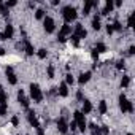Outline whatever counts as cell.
<instances>
[{
	"label": "cell",
	"instance_id": "1",
	"mask_svg": "<svg viewBox=\"0 0 135 135\" xmlns=\"http://www.w3.org/2000/svg\"><path fill=\"white\" fill-rule=\"evenodd\" d=\"M62 16H64V19L67 21V22H70V21H73V19H76V10L73 6H64L62 8Z\"/></svg>",
	"mask_w": 135,
	"mask_h": 135
},
{
	"label": "cell",
	"instance_id": "2",
	"mask_svg": "<svg viewBox=\"0 0 135 135\" xmlns=\"http://www.w3.org/2000/svg\"><path fill=\"white\" fill-rule=\"evenodd\" d=\"M119 106H121L122 113H124V111L132 113V111H133V105H132V102H130V100H127L124 94H121V95H119Z\"/></svg>",
	"mask_w": 135,
	"mask_h": 135
},
{
	"label": "cell",
	"instance_id": "3",
	"mask_svg": "<svg viewBox=\"0 0 135 135\" xmlns=\"http://www.w3.org/2000/svg\"><path fill=\"white\" fill-rule=\"evenodd\" d=\"M30 95L33 98V102H41L43 100V94H41V89L38 87V84H30Z\"/></svg>",
	"mask_w": 135,
	"mask_h": 135
},
{
	"label": "cell",
	"instance_id": "4",
	"mask_svg": "<svg viewBox=\"0 0 135 135\" xmlns=\"http://www.w3.org/2000/svg\"><path fill=\"white\" fill-rule=\"evenodd\" d=\"M75 122H76L78 129L81 132L86 130V119H84V114L81 113V111H75Z\"/></svg>",
	"mask_w": 135,
	"mask_h": 135
},
{
	"label": "cell",
	"instance_id": "5",
	"mask_svg": "<svg viewBox=\"0 0 135 135\" xmlns=\"http://www.w3.org/2000/svg\"><path fill=\"white\" fill-rule=\"evenodd\" d=\"M43 25H44V30H46L48 33H51L52 30H54V19L52 17H49V16H46L43 19Z\"/></svg>",
	"mask_w": 135,
	"mask_h": 135
},
{
	"label": "cell",
	"instance_id": "6",
	"mask_svg": "<svg viewBox=\"0 0 135 135\" xmlns=\"http://www.w3.org/2000/svg\"><path fill=\"white\" fill-rule=\"evenodd\" d=\"M6 110H8V106H6V94L5 92H0V114H6Z\"/></svg>",
	"mask_w": 135,
	"mask_h": 135
},
{
	"label": "cell",
	"instance_id": "7",
	"mask_svg": "<svg viewBox=\"0 0 135 135\" xmlns=\"http://www.w3.org/2000/svg\"><path fill=\"white\" fill-rule=\"evenodd\" d=\"M73 35H76L78 38H84L86 35H87V32H86V29H84L81 24H76V25H75V33H73Z\"/></svg>",
	"mask_w": 135,
	"mask_h": 135
},
{
	"label": "cell",
	"instance_id": "8",
	"mask_svg": "<svg viewBox=\"0 0 135 135\" xmlns=\"http://www.w3.org/2000/svg\"><path fill=\"white\" fill-rule=\"evenodd\" d=\"M6 79H8V83H10V84H16V83H17V78H16V75L13 73V68H11V67L6 68Z\"/></svg>",
	"mask_w": 135,
	"mask_h": 135
},
{
	"label": "cell",
	"instance_id": "9",
	"mask_svg": "<svg viewBox=\"0 0 135 135\" xmlns=\"http://www.w3.org/2000/svg\"><path fill=\"white\" fill-rule=\"evenodd\" d=\"M57 129H59L60 133H67V130H68V124H67V121H65L64 118H60V119L57 121Z\"/></svg>",
	"mask_w": 135,
	"mask_h": 135
},
{
	"label": "cell",
	"instance_id": "10",
	"mask_svg": "<svg viewBox=\"0 0 135 135\" xmlns=\"http://www.w3.org/2000/svg\"><path fill=\"white\" fill-rule=\"evenodd\" d=\"M17 100H19V103H21L24 108L29 106V98L24 95V91H19V92H17Z\"/></svg>",
	"mask_w": 135,
	"mask_h": 135
},
{
	"label": "cell",
	"instance_id": "11",
	"mask_svg": "<svg viewBox=\"0 0 135 135\" xmlns=\"http://www.w3.org/2000/svg\"><path fill=\"white\" fill-rule=\"evenodd\" d=\"M29 122L33 125L35 129H38V127H40V122H38V119H37V116H35L33 111H29Z\"/></svg>",
	"mask_w": 135,
	"mask_h": 135
},
{
	"label": "cell",
	"instance_id": "12",
	"mask_svg": "<svg viewBox=\"0 0 135 135\" xmlns=\"http://www.w3.org/2000/svg\"><path fill=\"white\" fill-rule=\"evenodd\" d=\"M13 33H14V29H13V25L8 24L5 27V33H3V40H8V38H13Z\"/></svg>",
	"mask_w": 135,
	"mask_h": 135
},
{
	"label": "cell",
	"instance_id": "13",
	"mask_svg": "<svg viewBox=\"0 0 135 135\" xmlns=\"http://www.w3.org/2000/svg\"><path fill=\"white\" fill-rule=\"evenodd\" d=\"M24 49H25V52L29 54V56H32V54L35 52V49H33V46H32V43L27 40V38L24 40Z\"/></svg>",
	"mask_w": 135,
	"mask_h": 135
},
{
	"label": "cell",
	"instance_id": "14",
	"mask_svg": "<svg viewBox=\"0 0 135 135\" xmlns=\"http://www.w3.org/2000/svg\"><path fill=\"white\" fill-rule=\"evenodd\" d=\"M92 111V103L89 102V100H83V114H87V113H91Z\"/></svg>",
	"mask_w": 135,
	"mask_h": 135
},
{
	"label": "cell",
	"instance_id": "15",
	"mask_svg": "<svg viewBox=\"0 0 135 135\" xmlns=\"http://www.w3.org/2000/svg\"><path fill=\"white\" fill-rule=\"evenodd\" d=\"M92 6H95V3L92 2V0H87V2L84 3V6H83V13L84 14H89V11L92 10Z\"/></svg>",
	"mask_w": 135,
	"mask_h": 135
},
{
	"label": "cell",
	"instance_id": "16",
	"mask_svg": "<svg viewBox=\"0 0 135 135\" xmlns=\"http://www.w3.org/2000/svg\"><path fill=\"white\" fill-rule=\"evenodd\" d=\"M59 95H60V97H67V95H68V87H67L65 83L60 84V87H59Z\"/></svg>",
	"mask_w": 135,
	"mask_h": 135
},
{
	"label": "cell",
	"instance_id": "17",
	"mask_svg": "<svg viewBox=\"0 0 135 135\" xmlns=\"http://www.w3.org/2000/svg\"><path fill=\"white\" fill-rule=\"evenodd\" d=\"M71 33V27L68 25V24H64L62 25V29H60V33L59 35H64V37H67V35H70Z\"/></svg>",
	"mask_w": 135,
	"mask_h": 135
},
{
	"label": "cell",
	"instance_id": "18",
	"mask_svg": "<svg viewBox=\"0 0 135 135\" xmlns=\"http://www.w3.org/2000/svg\"><path fill=\"white\" fill-rule=\"evenodd\" d=\"M89 79H91V73H89V71H86V73H83V75L79 76L78 81H79V84H86Z\"/></svg>",
	"mask_w": 135,
	"mask_h": 135
},
{
	"label": "cell",
	"instance_id": "19",
	"mask_svg": "<svg viewBox=\"0 0 135 135\" xmlns=\"http://www.w3.org/2000/svg\"><path fill=\"white\" fill-rule=\"evenodd\" d=\"M111 8H113V2H111V0H108L105 8L102 10V14H108V11H111Z\"/></svg>",
	"mask_w": 135,
	"mask_h": 135
},
{
	"label": "cell",
	"instance_id": "20",
	"mask_svg": "<svg viewBox=\"0 0 135 135\" xmlns=\"http://www.w3.org/2000/svg\"><path fill=\"white\" fill-rule=\"evenodd\" d=\"M94 51H95L97 54H98V52H105V51H106V46H105L103 43H97V44H95V49H94Z\"/></svg>",
	"mask_w": 135,
	"mask_h": 135
},
{
	"label": "cell",
	"instance_id": "21",
	"mask_svg": "<svg viewBox=\"0 0 135 135\" xmlns=\"http://www.w3.org/2000/svg\"><path fill=\"white\" fill-rule=\"evenodd\" d=\"M106 110H108V106H106V102H105V100H102L100 103H98V111H100L102 114H105V113H106Z\"/></svg>",
	"mask_w": 135,
	"mask_h": 135
},
{
	"label": "cell",
	"instance_id": "22",
	"mask_svg": "<svg viewBox=\"0 0 135 135\" xmlns=\"http://www.w3.org/2000/svg\"><path fill=\"white\" fill-rule=\"evenodd\" d=\"M129 84H130V76H127V75L122 76V79H121V86H122V87H127Z\"/></svg>",
	"mask_w": 135,
	"mask_h": 135
},
{
	"label": "cell",
	"instance_id": "23",
	"mask_svg": "<svg viewBox=\"0 0 135 135\" xmlns=\"http://www.w3.org/2000/svg\"><path fill=\"white\" fill-rule=\"evenodd\" d=\"M92 29H94V30H98V29H100V21H98L97 16L92 19Z\"/></svg>",
	"mask_w": 135,
	"mask_h": 135
},
{
	"label": "cell",
	"instance_id": "24",
	"mask_svg": "<svg viewBox=\"0 0 135 135\" xmlns=\"http://www.w3.org/2000/svg\"><path fill=\"white\" fill-rule=\"evenodd\" d=\"M91 132H92V135H102V132H100V129H98V127H95V125H94V124L91 125Z\"/></svg>",
	"mask_w": 135,
	"mask_h": 135
},
{
	"label": "cell",
	"instance_id": "25",
	"mask_svg": "<svg viewBox=\"0 0 135 135\" xmlns=\"http://www.w3.org/2000/svg\"><path fill=\"white\" fill-rule=\"evenodd\" d=\"M35 17H37V19H43V17H44V11L43 10H37V11H35Z\"/></svg>",
	"mask_w": 135,
	"mask_h": 135
},
{
	"label": "cell",
	"instance_id": "26",
	"mask_svg": "<svg viewBox=\"0 0 135 135\" xmlns=\"http://www.w3.org/2000/svg\"><path fill=\"white\" fill-rule=\"evenodd\" d=\"M46 56H48V51L46 49H38V57L40 59H44Z\"/></svg>",
	"mask_w": 135,
	"mask_h": 135
},
{
	"label": "cell",
	"instance_id": "27",
	"mask_svg": "<svg viewBox=\"0 0 135 135\" xmlns=\"http://www.w3.org/2000/svg\"><path fill=\"white\" fill-rule=\"evenodd\" d=\"M100 132H102V135H108V133H110L108 125H102V127H100Z\"/></svg>",
	"mask_w": 135,
	"mask_h": 135
},
{
	"label": "cell",
	"instance_id": "28",
	"mask_svg": "<svg viewBox=\"0 0 135 135\" xmlns=\"http://www.w3.org/2000/svg\"><path fill=\"white\" fill-rule=\"evenodd\" d=\"M73 81H75V79H73V76H71V75L68 73V75H67V78H65V84H73Z\"/></svg>",
	"mask_w": 135,
	"mask_h": 135
},
{
	"label": "cell",
	"instance_id": "29",
	"mask_svg": "<svg viewBox=\"0 0 135 135\" xmlns=\"http://www.w3.org/2000/svg\"><path fill=\"white\" fill-rule=\"evenodd\" d=\"M133 17H135V14H133V13H130L129 19H127V25H129V27H132V25H133Z\"/></svg>",
	"mask_w": 135,
	"mask_h": 135
},
{
	"label": "cell",
	"instance_id": "30",
	"mask_svg": "<svg viewBox=\"0 0 135 135\" xmlns=\"http://www.w3.org/2000/svg\"><path fill=\"white\" fill-rule=\"evenodd\" d=\"M48 76H49V78H54V67H52V65L48 67Z\"/></svg>",
	"mask_w": 135,
	"mask_h": 135
},
{
	"label": "cell",
	"instance_id": "31",
	"mask_svg": "<svg viewBox=\"0 0 135 135\" xmlns=\"http://www.w3.org/2000/svg\"><path fill=\"white\" fill-rule=\"evenodd\" d=\"M71 41H73L75 46H78V43H79V38L76 37V35H71Z\"/></svg>",
	"mask_w": 135,
	"mask_h": 135
},
{
	"label": "cell",
	"instance_id": "32",
	"mask_svg": "<svg viewBox=\"0 0 135 135\" xmlns=\"http://www.w3.org/2000/svg\"><path fill=\"white\" fill-rule=\"evenodd\" d=\"M11 124L17 125V124H19V118H17V116H13V118H11Z\"/></svg>",
	"mask_w": 135,
	"mask_h": 135
},
{
	"label": "cell",
	"instance_id": "33",
	"mask_svg": "<svg viewBox=\"0 0 135 135\" xmlns=\"http://www.w3.org/2000/svg\"><path fill=\"white\" fill-rule=\"evenodd\" d=\"M68 127H70L71 130H76V129H78V125H76V122H75V121H71V122L68 124Z\"/></svg>",
	"mask_w": 135,
	"mask_h": 135
},
{
	"label": "cell",
	"instance_id": "34",
	"mask_svg": "<svg viewBox=\"0 0 135 135\" xmlns=\"http://www.w3.org/2000/svg\"><path fill=\"white\" fill-rule=\"evenodd\" d=\"M121 29H122V25H121L119 22H114V24H113V30H121Z\"/></svg>",
	"mask_w": 135,
	"mask_h": 135
},
{
	"label": "cell",
	"instance_id": "35",
	"mask_svg": "<svg viewBox=\"0 0 135 135\" xmlns=\"http://www.w3.org/2000/svg\"><path fill=\"white\" fill-rule=\"evenodd\" d=\"M0 13H2V14H3V16H6V14H8V8H6V6H3V5H2V8H0Z\"/></svg>",
	"mask_w": 135,
	"mask_h": 135
},
{
	"label": "cell",
	"instance_id": "36",
	"mask_svg": "<svg viewBox=\"0 0 135 135\" xmlns=\"http://www.w3.org/2000/svg\"><path fill=\"white\" fill-rule=\"evenodd\" d=\"M118 68H124V60H118V64H116Z\"/></svg>",
	"mask_w": 135,
	"mask_h": 135
},
{
	"label": "cell",
	"instance_id": "37",
	"mask_svg": "<svg viewBox=\"0 0 135 135\" xmlns=\"http://www.w3.org/2000/svg\"><path fill=\"white\" fill-rule=\"evenodd\" d=\"M106 32H108V33H113V25H111V24L106 25Z\"/></svg>",
	"mask_w": 135,
	"mask_h": 135
},
{
	"label": "cell",
	"instance_id": "38",
	"mask_svg": "<svg viewBox=\"0 0 135 135\" xmlns=\"http://www.w3.org/2000/svg\"><path fill=\"white\" fill-rule=\"evenodd\" d=\"M37 133H38V135H44V132H43V129H41V127H38V129H37Z\"/></svg>",
	"mask_w": 135,
	"mask_h": 135
},
{
	"label": "cell",
	"instance_id": "39",
	"mask_svg": "<svg viewBox=\"0 0 135 135\" xmlns=\"http://www.w3.org/2000/svg\"><path fill=\"white\" fill-rule=\"evenodd\" d=\"M133 52H135V48H133V46H130V48H129V54H133Z\"/></svg>",
	"mask_w": 135,
	"mask_h": 135
},
{
	"label": "cell",
	"instance_id": "40",
	"mask_svg": "<svg viewBox=\"0 0 135 135\" xmlns=\"http://www.w3.org/2000/svg\"><path fill=\"white\" fill-rule=\"evenodd\" d=\"M76 97H78V98H79V100H81V98H83V94H81V91H79V92H78V94H76Z\"/></svg>",
	"mask_w": 135,
	"mask_h": 135
},
{
	"label": "cell",
	"instance_id": "41",
	"mask_svg": "<svg viewBox=\"0 0 135 135\" xmlns=\"http://www.w3.org/2000/svg\"><path fill=\"white\" fill-rule=\"evenodd\" d=\"M3 54H5V49H3V48H0V56H3Z\"/></svg>",
	"mask_w": 135,
	"mask_h": 135
},
{
	"label": "cell",
	"instance_id": "42",
	"mask_svg": "<svg viewBox=\"0 0 135 135\" xmlns=\"http://www.w3.org/2000/svg\"><path fill=\"white\" fill-rule=\"evenodd\" d=\"M0 92H2V84H0Z\"/></svg>",
	"mask_w": 135,
	"mask_h": 135
},
{
	"label": "cell",
	"instance_id": "43",
	"mask_svg": "<svg viewBox=\"0 0 135 135\" xmlns=\"http://www.w3.org/2000/svg\"><path fill=\"white\" fill-rule=\"evenodd\" d=\"M0 8H2V2H0Z\"/></svg>",
	"mask_w": 135,
	"mask_h": 135
},
{
	"label": "cell",
	"instance_id": "44",
	"mask_svg": "<svg viewBox=\"0 0 135 135\" xmlns=\"http://www.w3.org/2000/svg\"><path fill=\"white\" fill-rule=\"evenodd\" d=\"M127 135H133V133H127Z\"/></svg>",
	"mask_w": 135,
	"mask_h": 135
}]
</instances>
